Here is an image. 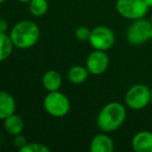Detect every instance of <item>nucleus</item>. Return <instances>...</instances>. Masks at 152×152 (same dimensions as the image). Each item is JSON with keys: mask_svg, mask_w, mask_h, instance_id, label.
Masks as SVG:
<instances>
[{"mask_svg": "<svg viewBox=\"0 0 152 152\" xmlns=\"http://www.w3.org/2000/svg\"><path fill=\"white\" fill-rule=\"evenodd\" d=\"M126 119V108L122 103L109 102L99 110L96 118V125L102 132H113L124 123Z\"/></svg>", "mask_w": 152, "mask_h": 152, "instance_id": "nucleus-1", "label": "nucleus"}, {"mask_svg": "<svg viewBox=\"0 0 152 152\" xmlns=\"http://www.w3.org/2000/svg\"><path fill=\"white\" fill-rule=\"evenodd\" d=\"M40 30L35 22L23 20L12 28L10 37L15 47L19 49H28L33 47L39 40Z\"/></svg>", "mask_w": 152, "mask_h": 152, "instance_id": "nucleus-2", "label": "nucleus"}, {"mask_svg": "<svg viewBox=\"0 0 152 152\" xmlns=\"http://www.w3.org/2000/svg\"><path fill=\"white\" fill-rule=\"evenodd\" d=\"M152 39V24L150 20L141 18L134 20L126 31V40L130 45L140 46Z\"/></svg>", "mask_w": 152, "mask_h": 152, "instance_id": "nucleus-3", "label": "nucleus"}, {"mask_svg": "<svg viewBox=\"0 0 152 152\" xmlns=\"http://www.w3.org/2000/svg\"><path fill=\"white\" fill-rule=\"evenodd\" d=\"M151 102V90L143 83L134 85L125 94V104L132 110H141Z\"/></svg>", "mask_w": 152, "mask_h": 152, "instance_id": "nucleus-4", "label": "nucleus"}, {"mask_svg": "<svg viewBox=\"0 0 152 152\" xmlns=\"http://www.w3.org/2000/svg\"><path fill=\"white\" fill-rule=\"evenodd\" d=\"M44 108L52 117L61 118L68 114L70 102L67 96L61 92H49L44 99Z\"/></svg>", "mask_w": 152, "mask_h": 152, "instance_id": "nucleus-5", "label": "nucleus"}, {"mask_svg": "<svg viewBox=\"0 0 152 152\" xmlns=\"http://www.w3.org/2000/svg\"><path fill=\"white\" fill-rule=\"evenodd\" d=\"M148 8L144 0H117L116 2L117 13L123 18L132 21L144 18Z\"/></svg>", "mask_w": 152, "mask_h": 152, "instance_id": "nucleus-6", "label": "nucleus"}, {"mask_svg": "<svg viewBox=\"0 0 152 152\" xmlns=\"http://www.w3.org/2000/svg\"><path fill=\"white\" fill-rule=\"evenodd\" d=\"M89 44L94 50L107 51L113 47L115 43V35L110 27L99 25L91 29Z\"/></svg>", "mask_w": 152, "mask_h": 152, "instance_id": "nucleus-7", "label": "nucleus"}, {"mask_svg": "<svg viewBox=\"0 0 152 152\" xmlns=\"http://www.w3.org/2000/svg\"><path fill=\"white\" fill-rule=\"evenodd\" d=\"M110 65V59L106 51L94 50L86 59V68L89 73L93 75H100L104 73Z\"/></svg>", "mask_w": 152, "mask_h": 152, "instance_id": "nucleus-8", "label": "nucleus"}, {"mask_svg": "<svg viewBox=\"0 0 152 152\" xmlns=\"http://www.w3.org/2000/svg\"><path fill=\"white\" fill-rule=\"evenodd\" d=\"M132 147L136 152H152V132L147 130L137 132L132 140Z\"/></svg>", "mask_w": 152, "mask_h": 152, "instance_id": "nucleus-9", "label": "nucleus"}, {"mask_svg": "<svg viewBox=\"0 0 152 152\" xmlns=\"http://www.w3.org/2000/svg\"><path fill=\"white\" fill-rule=\"evenodd\" d=\"M89 150L91 152H113L114 142L106 132L97 133L91 140Z\"/></svg>", "mask_w": 152, "mask_h": 152, "instance_id": "nucleus-10", "label": "nucleus"}, {"mask_svg": "<svg viewBox=\"0 0 152 152\" xmlns=\"http://www.w3.org/2000/svg\"><path fill=\"white\" fill-rule=\"evenodd\" d=\"M16 110V101L10 93L0 90V120H4Z\"/></svg>", "mask_w": 152, "mask_h": 152, "instance_id": "nucleus-11", "label": "nucleus"}, {"mask_svg": "<svg viewBox=\"0 0 152 152\" xmlns=\"http://www.w3.org/2000/svg\"><path fill=\"white\" fill-rule=\"evenodd\" d=\"M3 122L4 129L10 136H17V134L22 133L23 129H24L23 119L19 115H16L15 113L8 116L6 119H4Z\"/></svg>", "mask_w": 152, "mask_h": 152, "instance_id": "nucleus-12", "label": "nucleus"}, {"mask_svg": "<svg viewBox=\"0 0 152 152\" xmlns=\"http://www.w3.org/2000/svg\"><path fill=\"white\" fill-rule=\"evenodd\" d=\"M62 85V77L60 73L55 70L46 72L42 76V85L48 92L59 91Z\"/></svg>", "mask_w": 152, "mask_h": 152, "instance_id": "nucleus-13", "label": "nucleus"}, {"mask_svg": "<svg viewBox=\"0 0 152 152\" xmlns=\"http://www.w3.org/2000/svg\"><path fill=\"white\" fill-rule=\"evenodd\" d=\"M89 71L84 66H72L67 73V78L74 85H81L88 78Z\"/></svg>", "mask_w": 152, "mask_h": 152, "instance_id": "nucleus-14", "label": "nucleus"}, {"mask_svg": "<svg viewBox=\"0 0 152 152\" xmlns=\"http://www.w3.org/2000/svg\"><path fill=\"white\" fill-rule=\"evenodd\" d=\"M14 44L10 35L0 33V62H3L10 56L14 49Z\"/></svg>", "mask_w": 152, "mask_h": 152, "instance_id": "nucleus-15", "label": "nucleus"}, {"mask_svg": "<svg viewBox=\"0 0 152 152\" xmlns=\"http://www.w3.org/2000/svg\"><path fill=\"white\" fill-rule=\"evenodd\" d=\"M48 0H31L29 2V10L34 17H42L48 12Z\"/></svg>", "mask_w": 152, "mask_h": 152, "instance_id": "nucleus-16", "label": "nucleus"}, {"mask_svg": "<svg viewBox=\"0 0 152 152\" xmlns=\"http://www.w3.org/2000/svg\"><path fill=\"white\" fill-rule=\"evenodd\" d=\"M21 152H49L50 148L48 146L40 143H27L22 149Z\"/></svg>", "mask_w": 152, "mask_h": 152, "instance_id": "nucleus-17", "label": "nucleus"}, {"mask_svg": "<svg viewBox=\"0 0 152 152\" xmlns=\"http://www.w3.org/2000/svg\"><path fill=\"white\" fill-rule=\"evenodd\" d=\"M90 33H91V30L88 28V27L80 26V27H78V28L76 29V31H75V36H76V38L78 39L79 41H82V42H84V41H88L89 40Z\"/></svg>", "mask_w": 152, "mask_h": 152, "instance_id": "nucleus-18", "label": "nucleus"}, {"mask_svg": "<svg viewBox=\"0 0 152 152\" xmlns=\"http://www.w3.org/2000/svg\"><path fill=\"white\" fill-rule=\"evenodd\" d=\"M12 143H14V146L19 148V150H20V149H22L27 144V140L24 136H22V133H20V134H17V136H14Z\"/></svg>", "mask_w": 152, "mask_h": 152, "instance_id": "nucleus-19", "label": "nucleus"}, {"mask_svg": "<svg viewBox=\"0 0 152 152\" xmlns=\"http://www.w3.org/2000/svg\"><path fill=\"white\" fill-rule=\"evenodd\" d=\"M7 30V22L3 18H0V33H5Z\"/></svg>", "mask_w": 152, "mask_h": 152, "instance_id": "nucleus-20", "label": "nucleus"}, {"mask_svg": "<svg viewBox=\"0 0 152 152\" xmlns=\"http://www.w3.org/2000/svg\"><path fill=\"white\" fill-rule=\"evenodd\" d=\"M144 1L148 5V7H152V0H144Z\"/></svg>", "mask_w": 152, "mask_h": 152, "instance_id": "nucleus-21", "label": "nucleus"}, {"mask_svg": "<svg viewBox=\"0 0 152 152\" xmlns=\"http://www.w3.org/2000/svg\"><path fill=\"white\" fill-rule=\"evenodd\" d=\"M19 2H22V3H29L31 0H18Z\"/></svg>", "mask_w": 152, "mask_h": 152, "instance_id": "nucleus-22", "label": "nucleus"}, {"mask_svg": "<svg viewBox=\"0 0 152 152\" xmlns=\"http://www.w3.org/2000/svg\"><path fill=\"white\" fill-rule=\"evenodd\" d=\"M150 103H151V105H152V90H151V102H150Z\"/></svg>", "mask_w": 152, "mask_h": 152, "instance_id": "nucleus-23", "label": "nucleus"}, {"mask_svg": "<svg viewBox=\"0 0 152 152\" xmlns=\"http://www.w3.org/2000/svg\"><path fill=\"white\" fill-rule=\"evenodd\" d=\"M4 1H5V0H0V4H1V3H3Z\"/></svg>", "mask_w": 152, "mask_h": 152, "instance_id": "nucleus-24", "label": "nucleus"}, {"mask_svg": "<svg viewBox=\"0 0 152 152\" xmlns=\"http://www.w3.org/2000/svg\"><path fill=\"white\" fill-rule=\"evenodd\" d=\"M150 21H151V24H152V15H151V18H150Z\"/></svg>", "mask_w": 152, "mask_h": 152, "instance_id": "nucleus-25", "label": "nucleus"}]
</instances>
